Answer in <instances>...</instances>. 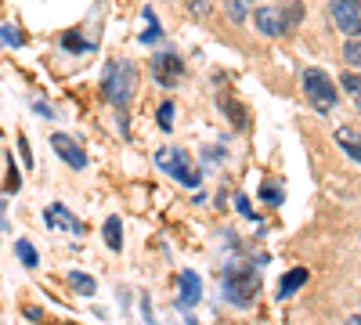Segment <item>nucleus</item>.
I'll return each instance as SVG.
<instances>
[{
	"instance_id": "nucleus-1",
	"label": "nucleus",
	"mask_w": 361,
	"mask_h": 325,
	"mask_svg": "<svg viewBox=\"0 0 361 325\" xmlns=\"http://www.w3.org/2000/svg\"><path fill=\"white\" fill-rule=\"evenodd\" d=\"M134 87H137V73H134V66H127V62H109L102 91H105V98H109L116 109H127V105H130Z\"/></svg>"
},
{
	"instance_id": "nucleus-2",
	"label": "nucleus",
	"mask_w": 361,
	"mask_h": 325,
	"mask_svg": "<svg viewBox=\"0 0 361 325\" xmlns=\"http://www.w3.org/2000/svg\"><path fill=\"white\" fill-rule=\"evenodd\" d=\"M257 289H260V278H257L253 268H246V264H228L224 268V297H228V304L246 307Z\"/></svg>"
},
{
	"instance_id": "nucleus-3",
	"label": "nucleus",
	"mask_w": 361,
	"mask_h": 325,
	"mask_svg": "<svg viewBox=\"0 0 361 325\" xmlns=\"http://www.w3.org/2000/svg\"><path fill=\"white\" fill-rule=\"evenodd\" d=\"M156 166L166 170L170 177H177V181H180V185H188V188H195V185L202 181L199 166L188 159L185 149H159V152H156Z\"/></svg>"
},
{
	"instance_id": "nucleus-4",
	"label": "nucleus",
	"mask_w": 361,
	"mask_h": 325,
	"mask_svg": "<svg viewBox=\"0 0 361 325\" xmlns=\"http://www.w3.org/2000/svg\"><path fill=\"white\" fill-rule=\"evenodd\" d=\"M304 91H307V102H311L318 112H333L336 91H333V80H329L322 69H307V73H304Z\"/></svg>"
},
{
	"instance_id": "nucleus-5",
	"label": "nucleus",
	"mask_w": 361,
	"mask_h": 325,
	"mask_svg": "<svg viewBox=\"0 0 361 325\" xmlns=\"http://www.w3.org/2000/svg\"><path fill=\"white\" fill-rule=\"evenodd\" d=\"M329 11H333V22L340 25V33H347V37L361 33V4L357 0H333Z\"/></svg>"
},
{
	"instance_id": "nucleus-6",
	"label": "nucleus",
	"mask_w": 361,
	"mask_h": 325,
	"mask_svg": "<svg viewBox=\"0 0 361 325\" xmlns=\"http://www.w3.org/2000/svg\"><path fill=\"white\" fill-rule=\"evenodd\" d=\"M257 29L264 37H282V33H289L286 29V18H282V11H279V4H264V8H257Z\"/></svg>"
},
{
	"instance_id": "nucleus-7",
	"label": "nucleus",
	"mask_w": 361,
	"mask_h": 325,
	"mask_svg": "<svg viewBox=\"0 0 361 325\" xmlns=\"http://www.w3.org/2000/svg\"><path fill=\"white\" fill-rule=\"evenodd\" d=\"M152 73L163 87H173L180 80V73H185V62L177 54H159V58H152Z\"/></svg>"
},
{
	"instance_id": "nucleus-8",
	"label": "nucleus",
	"mask_w": 361,
	"mask_h": 325,
	"mask_svg": "<svg viewBox=\"0 0 361 325\" xmlns=\"http://www.w3.org/2000/svg\"><path fill=\"white\" fill-rule=\"evenodd\" d=\"M51 145H54V152L62 156L73 170H83V166H87V152L80 149V145H76L69 134H54V137H51Z\"/></svg>"
},
{
	"instance_id": "nucleus-9",
	"label": "nucleus",
	"mask_w": 361,
	"mask_h": 325,
	"mask_svg": "<svg viewBox=\"0 0 361 325\" xmlns=\"http://www.w3.org/2000/svg\"><path fill=\"white\" fill-rule=\"evenodd\" d=\"M44 221H47V228H62V231H69V235H80V231H83V224L66 210L62 202H51L47 214H44Z\"/></svg>"
},
{
	"instance_id": "nucleus-10",
	"label": "nucleus",
	"mask_w": 361,
	"mask_h": 325,
	"mask_svg": "<svg viewBox=\"0 0 361 325\" xmlns=\"http://www.w3.org/2000/svg\"><path fill=\"white\" fill-rule=\"evenodd\" d=\"M199 297H202L199 275H195V271H185V275H180V307H195Z\"/></svg>"
},
{
	"instance_id": "nucleus-11",
	"label": "nucleus",
	"mask_w": 361,
	"mask_h": 325,
	"mask_svg": "<svg viewBox=\"0 0 361 325\" xmlns=\"http://www.w3.org/2000/svg\"><path fill=\"white\" fill-rule=\"evenodd\" d=\"M336 145H340L350 159L361 163V134H357L354 127H336Z\"/></svg>"
},
{
	"instance_id": "nucleus-12",
	"label": "nucleus",
	"mask_w": 361,
	"mask_h": 325,
	"mask_svg": "<svg viewBox=\"0 0 361 325\" xmlns=\"http://www.w3.org/2000/svg\"><path fill=\"white\" fill-rule=\"evenodd\" d=\"M279 11H282V18H286V29H293V25L304 22V4H300V0H279Z\"/></svg>"
},
{
	"instance_id": "nucleus-13",
	"label": "nucleus",
	"mask_w": 361,
	"mask_h": 325,
	"mask_svg": "<svg viewBox=\"0 0 361 325\" xmlns=\"http://www.w3.org/2000/svg\"><path fill=\"white\" fill-rule=\"evenodd\" d=\"M307 282V271L304 268H293V271H286V278H282V286H279V297H293V293Z\"/></svg>"
},
{
	"instance_id": "nucleus-14",
	"label": "nucleus",
	"mask_w": 361,
	"mask_h": 325,
	"mask_svg": "<svg viewBox=\"0 0 361 325\" xmlns=\"http://www.w3.org/2000/svg\"><path fill=\"white\" fill-rule=\"evenodd\" d=\"M105 243H109V250H123V224H119V217L105 221Z\"/></svg>"
},
{
	"instance_id": "nucleus-15",
	"label": "nucleus",
	"mask_w": 361,
	"mask_h": 325,
	"mask_svg": "<svg viewBox=\"0 0 361 325\" xmlns=\"http://www.w3.org/2000/svg\"><path fill=\"white\" fill-rule=\"evenodd\" d=\"M253 0H224V11L231 22H246V11H250Z\"/></svg>"
},
{
	"instance_id": "nucleus-16",
	"label": "nucleus",
	"mask_w": 361,
	"mask_h": 325,
	"mask_svg": "<svg viewBox=\"0 0 361 325\" xmlns=\"http://www.w3.org/2000/svg\"><path fill=\"white\" fill-rule=\"evenodd\" d=\"M15 253L22 257V264H25V268H37V264H40V257H37V250H33V246H29L25 239H18V243H15Z\"/></svg>"
},
{
	"instance_id": "nucleus-17",
	"label": "nucleus",
	"mask_w": 361,
	"mask_h": 325,
	"mask_svg": "<svg viewBox=\"0 0 361 325\" xmlns=\"http://www.w3.org/2000/svg\"><path fill=\"white\" fill-rule=\"evenodd\" d=\"M69 282H73V289H80V293H83V297H90V293L98 289V286H94V278L83 275V271H73V275H69Z\"/></svg>"
},
{
	"instance_id": "nucleus-18",
	"label": "nucleus",
	"mask_w": 361,
	"mask_h": 325,
	"mask_svg": "<svg viewBox=\"0 0 361 325\" xmlns=\"http://www.w3.org/2000/svg\"><path fill=\"white\" fill-rule=\"evenodd\" d=\"M145 22H148V29L141 33V40H145V44H152V40L163 33V29H159V22H156V11H152V8H145Z\"/></svg>"
},
{
	"instance_id": "nucleus-19",
	"label": "nucleus",
	"mask_w": 361,
	"mask_h": 325,
	"mask_svg": "<svg viewBox=\"0 0 361 325\" xmlns=\"http://www.w3.org/2000/svg\"><path fill=\"white\" fill-rule=\"evenodd\" d=\"M343 62L354 66V69H361V40H350V44L343 47Z\"/></svg>"
},
{
	"instance_id": "nucleus-20",
	"label": "nucleus",
	"mask_w": 361,
	"mask_h": 325,
	"mask_svg": "<svg viewBox=\"0 0 361 325\" xmlns=\"http://www.w3.org/2000/svg\"><path fill=\"white\" fill-rule=\"evenodd\" d=\"M340 87H343V91H350V94L357 98V105H361V76H354V73H347V76L340 80Z\"/></svg>"
},
{
	"instance_id": "nucleus-21",
	"label": "nucleus",
	"mask_w": 361,
	"mask_h": 325,
	"mask_svg": "<svg viewBox=\"0 0 361 325\" xmlns=\"http://www.w3.org/2000/svg\"><path fill=\"white\" fill-rule=\"evenodd\" d=\"M159 127H163V130L173 127V102H163V109H159Z\"/></svg>"
},
{
	"instance_id": "nucleus-22",
	"label": "nucleus",
	"mask_w": 361,
	"mask_h": 325,
	"mask_svg": "<svg viewBox=\"0 0 361 325\" xmlns=\"http://www.w3.org/2000/svg\"><path fill=\"white\" fill-rule=\"evenodd\" d=\"M188 11H192L195 18H206V15H209V0H188Z\"/></svg>"
},
{
	"instance_id": "nucleus-23",
	"label": "nucleus",
	"mask_w": 361,
	"mask_h": 325,
	"mask_svg": "<svg viewBox=\"0 0 361 325\" xmlns=\"http://www.w3.org/2000/svg\"><path fill=\"white\" fill-rule=\"evenodd\" d=\"M0 40H4V44H22V33H18V29H11V25H4V29H0Z\"/></svg>"
},
{
	"instance_id": "nucleus-24",
	"label": "nucleus",
	"mask_w": 361,
	"mask_h": 325,
	"mask_svg": "<svg viewBox=\"0 0 361 325\" xmlns=\"http://www.w3.org/2000/svg\"><path fill=\"white\" fill-rule=\"evenodd\" d=\"M18 185H22V177H18V170L11 166V177H8V192H18Z\"/></svg>"
},
{
	"instance_id": "nucleus-25",
	"label": "nucleus",
	"mask_w": 361,
	"mask_h": 325,
	"mask_svg": "<svg viewBox=\"0 0 361 325\" xmlns=\"http://www.w3.org/2000/svg\"><path fill=\"white\" fill-rule=\"evenodd\" d=\"M18 149H22V159L25 163H33V152H29V141L25 137H18Z\"/></svg>"
}]
</instances>
